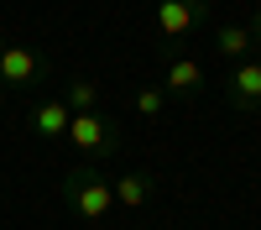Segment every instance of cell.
I'll return each instance as SVG.
<instances>
[{
	"label": "cell",
	"mask_w": 261,
	"mask_h": 230,
	"mask_svg": "<svg viewBox=\"0 0 261 230\" xmlns=\"http://www.w3.org/2000/svg\"><path fill=\"white\" fill-rule=\"evenodd\" d=\"M251 37L261 42V6H256V16H251Z\"/></svg>",
	"instance_id": "7c38bea8"
},
{
	"label": "cell",
	"mask_w": 261,
	"mask_h": 230,
	"mask_svg": "<svg viewBox=\"0 0 261 230\" xmlns=\"http://www.w3.org/2000/svg\"><path fill=\"white\" fill-rule=\"evenodd\" d=\"M209 16V0H157V37H183Z\"/></svg>",
	"instance_id": "277c9868"
},
{
	"label": "cell",
	"mask_w": 261,
	"mask_h": 230,
	"mask_svg": "<svg viewBox=\"0 0 261 230\" xmlns=\"http://www.w3.org/2000/svg\"><path fill=\"white\" fill-rule=\"evenodd\" d=\"M63 204H68L79 220L99 225L115 209V188H110V178H105L99 167H73V173L63 178Z\"/></svg>",
	"instance_id": "6da1fadb"
},
{
	"label": "cell",
	"mask_w": 261,
	"mask_h": 230,
	"mask_svg": "<svg viewBox=\"0 0 261 230\" xmlns=\"http://www.w3.org/2000/svg\"><path fill=\"white\" fill-rule=\"evenodd\" d=\"M130 105H136L141 120H157V115L167 110V89H162V84H141V89L130 94Z\"/></svg>",
	"instance_id": "30bf717a"
},
{
	"label": "cell",
	"mask_w": 261,
	"mask_h": 230,
	"mask_svg": "<svg viewBox=\"0 0 261 230\" xmlns=\"http://www.w3.org/2000/svg\"><path fill=\"white\" fill-rule=\"evenodd\" d=\"M68 120H73V110H68L63 99H42L27 125H32L37 141H63V136H68Z\"/></svg>",
	"instance_id": "8992f818"
},
{
	"label": "cell",
	"mask_w": 261,
	"mask_h": 230,
	"mask_svg": "<svg viewBox=\"0 0 261 230\" xmlns=\"http://www.w3.org/2000/svg\"><path fill=\"white\" fill-rule=\"evenodd\" d=\"M110 188H115V204H125V209H141V204L151 199V178H146V173H125V178H115Z\"/></svg>",
	"instance_id": "9c48e42d"
},
{
	"label": "cell",
	"mask_w": 261,
	"mask_h": 230,
	"mask_svg": "<svg viewBox=\"0 0 261 230\" xmlns=\"http://www.w3.org/2000/svg\"><path fill=\"white\" fill-rule=\"evenodd\" d=\"M0 105H6V84H0Z\"/></svg>",
	"instance_id": "5bb4252c"
},
{
	"label": "cell",
	"mask_w": 261,
	"mask_h": 230,
	"mask_svg": "<svg viewBox=\"0 0 261 230\" xmlns=\"http://www.w3.org/2000/svg\"><path fill=\"white\" fill-rule=\"evenodd\" d=\"M225 99H230V110H241V115H256L261 110V68H256V63H230Z\"/></svg>",
	"instance_id": "3957f363"
},
{
	"label": "cell",
	"mask_w": 261,
	"mask_h": 230,
	"mask_svg": "<svg viewBox=\"0 0 261 230\" xmlns=\"http://www.w3.org/2000/svg\"><path fill=\"white\" fill-rule=\"evenodd\" d=\"M42 73H47V63H42L32 47H6L0 53V84H6V89H27V84H37Z\"/></svg>",
	"instance_id": "5b68a950"
},
{
	"label": "cell",
	"mask_w": 261,
	"mask_h": 230,
	"mask_svg": "<svg viewBox=\"0 0 261 230\" xmlns=\"http://www.w3.org/2000/svg\"><path fill=\"white\" fill-rule=\"evenodd\" d=\"M68 141L79 146V152H89V157H105V152H115V146H120V131H115L110 115L79 110V115L68 120Z\"/></svg>",
	"instance_id": "7a4b0ae2"
},
{
	"label": "cell",
	"mask_w": 261,
	"mask_h": 230,
	"mask_svg": "<svg viewBox=\"0 0 261 230\" xmlns=\"http://www.w3.org/2000/svg\"><path fill=\"white\" fill-rule=\"evenodd\" d=\"M251 63H256V68H261V42H256V53H251Z\"/></svg>",
	"instance_id": "4fadbf2b"
},
{
	"label": "cell",
	"mask_w": 261,
	"mask_h": 230,
	"mask_svg": "<svg viewBox=\"0 0 261 230\" xmlns=\"http://www.w3.org/2000/svg\"><path fill=\"white\" fill-rule=\"evenodd\" d=\"M214 47H220V58H230V63H251L256 37H251V27H241V21H220V27H214Z\"/></svg>",
	"instance_id": "52a82bcc"
},
{
	"label": "cell",
	"mask_w": 261,
	"mask_h": 230,
	"mask_svg": "<svg viewBox=\"0 0 261 230\" xmlns=\"http://www.w3.org/2000/svg\"><path fill=\"white\" fill-rule=\"evenodd\" d=\"M199 84H204L199 58H172V63H167V79H162V89H167V94H193Z\"/></svg>",
	"instance_id": "ba28073f"
},
{
	"label": "cell",
	"mask_w": 261,
	"mask_h": 230,
	"mask_svg": "<svg viewBox=\"0 0 261 230\" xmlns=\"http://www.w3.org/2000/svg\"><path fill=\"white\" fill-rule=\"evenodd\" d=\"M63 105L79 115V110H99V84L94 79H73V89L63 94Z\"/></svg>",
	"instance_id": "8fae6325"
}]
</instances>
